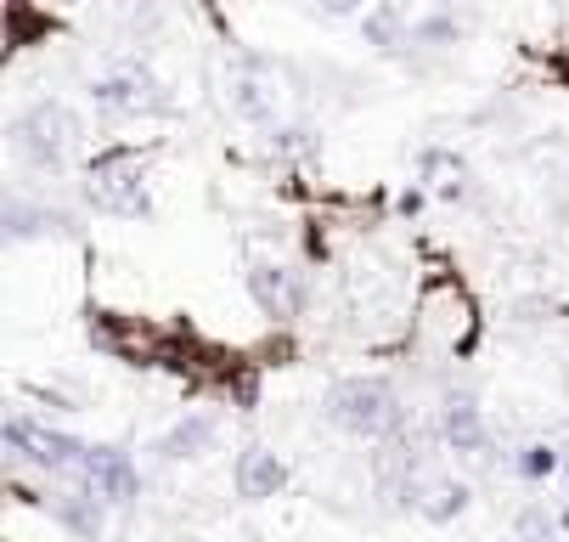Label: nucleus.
I'll list each match as a JSON object with an SVG mask.
<instances>
[{"label": "nucleus", "mask_w": 569, "mask_h": 542, "mask_svg": "<svg viewBox=\"0 0 569 542\" xmlns=\"http://www.w3.org/2000/svg\"><path fill=\"white\" fill-rule=\"evenodd\" d=\"M12 141H18V152L34 165V170H68V159H73V147H79V119L62 108V102H51V97H40L34 108H23L18 119H12Z\"/></svg>", "instance_id": "nucleus-1"}, {"label": "nucleus", "mask_w": 569, "mask_h": 542, "mask_svg": "<svg viewBox=\"0 0 569 542\" xmlns=\"http://www.w3.org/2000/svg\"><path fill=\"white\" fill-rule=\"evenodd\" d=\"M86 198H91L102 215H124V220L147 215V170H141V159H136L130 147L102 152V159L91 165Z\"/></svg>", "instance_id": "nucleus-2"}, {"label": "nucleus", "mask_w": 569, "mask_h": 542, "mask_svg": "<svg viewBox=\"0 0 569 542\" xmlns=\"http://www.w3.org/2000/svg\"><path fill=\"white\" fill-rule=\"evenodd\" d=\"M86 97H91V108L97 114H113V119H136V114H170L176 108V97L152 80L147 68H113V73H102V80H91L86 86Z\"/></svg>", "instance_id": "nucleus-3"}, {"label": "nucleus", "mask_w": 569, "mask_h": 542, "mask_svg": "<svg viewBox=\"0 0 569 542\" xmlns=\"http://www.w3.org/2000/svg\"><path fill=\"white\" fill-rule=\"evenodd\" d=\"M226 102H231L237 119H249V125H271V119H277V91L266 86L260 62L226 68Z\"/></svg>", "instance_id": "nucleus-4"}, {"label": "nucleus", "mask_w": 569, "mask_h": 542, "mask_svg": "<svg viewBox=\"0 0 569 542\" xmlns=\"http://www.w3.org/2000/svg\"><path fill=\"white\" fill-rule=\"evenodd\" d=\"M333 413H339L350 430H361V435H378V430H389V418H395V402H389V391H383V384H345V391L333 396Z\"/></svg>", "instance_id": "nucleus-5"}, {"label": "nucleus", "mask_w": 569, "mask_h": 542, "mask_svg": "<svg viewBox=\"0 0 569 542\" xmlns=\"http://www.w3.org/2000/svg\"><path fill=\"white\" fill-rule=\"evenodd\" d=\"M249 288H254V299L266 305L271 317H293V312H299V277H293L288 266L260 260V266L249 272Z\"/></svg>", "instance_id": "nucleus-6"}, {"label": "nucleus", "mask_w": 569, "mask_h": 542, "mask_svg": "<svg viewBox=\"0 0 569 542\" xmlns=\"http://www.w3.org/2000/svg\"><path fill=\"white\" fill-rule=\"evenodd\" d=\"M423 181L435 187V198H468V165L457 159V152H446V147H429L423 152Z\"/></svg>", "instance_id": "nucleus-7"}, {"label": "nucleus", "mask_w": 569, "mask_h": 542, "mask_svg": "<svg viewBox=\"0 0 569 542\" xmlns=\"http://www.w3.org/2000/svg\"><path fill=\"white\" fill-rule=\"evenodd\" d=\"M406 35H412V29H406V18H400L395 7H372V12L361 18V40L378 46V51H395Z\"/></svg>", "instance_id": "nucleus-8"}, {"label": "nucleus", "mask_w": 569, "mask_h": 542, "mask_svg": "<svg viewBox=\"0 0 569 542\" xmlns=\"http://www.w3.org/2000/svg\"><path fill=\"white\" fill-rule=\"evenodd\" d=\"M412 40H435V46H451V40H457V23H451V18H423V23H412Z\"/></svg>", "instance_id": "nucleus-9"}, {"label": "nucleus", "mask_w": 569, "mask_h": 542, "mask_svg": "<svg viewBox=\"0 0 569 542\" xmlns=\"http://www.w3.org/2000/svg\"><path fill=\"white\" fill-rule=\"evenodd\" d=\"M277 481H282V470H277L271 457H254V463H249V492H260V486H277Z\"/></svg>", "instance_id": "nucleus-10"}, {"label": "nucleus", "mask_w": 569, "mask_h": 542, "mask_svg": "<svg viewBox=\"0 0 569 542\" xmlns=\"http://www.w3.org/2000/svg\"><path fill=\"white\" fill-rule=\"evenodd\" d=\"M321 7H328V12H333V18H350V12H356V7H361V0H321Z\"/></svg>", "instance_id": "nucleus-11"}, {"label": "nucleus", "mask_w": 569, "mask_h": 542, "mask_svg": "<svg viewBox=\"0 0 569 542\" xmlns=\"http://www.w3.org/2000/svg\"><path fill=\"white\" fill-rule=\"evenodd\" d=\"M440 7H457V0H440Z\"/></svg>", "instance_id": "nucleus-12"}]
</instances>
